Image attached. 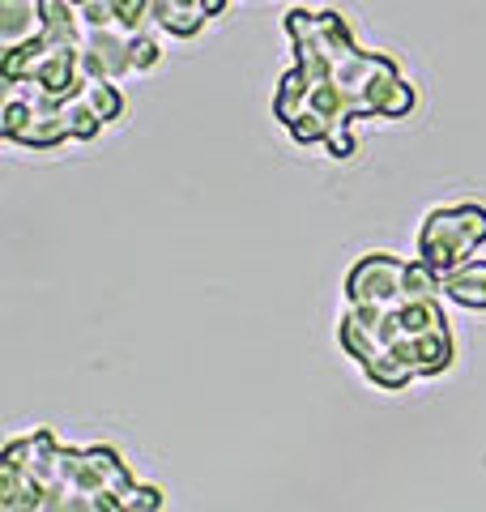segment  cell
<instances>
[{"instance_id":"52a82bcc","label":"cell","mask_w":486,"mask_h":512,"mask_svg":"<svg viewBox=\"0 0 486 512\" xmlns=\"http://www.w3.org/2000/svg\"><path fill=\"white\" fill-rule=\"evenodd\" d=\"M47 26V0H0V52L39 39Z\"/></svg>"},{"instance_id":"8992f818","label":"cell","mask_w":486,"mask_h":512,"mask_svg":"<svg viewBox=\"0 0 486 512\" xmlns=\"http://www.w3.org/2000/svg\"><path fill=\"white\" fill-rule=\"evenodd\" d=\"M222 9H226V0H154V26L175 39H192Z\"/></svg>"},{"instance_id":"7a4b0ae2","label":"cell","mask_w":486,"mask_h":512,"mask_svg":"<svg viewBox=\"0 0 486 512\" xmlns=\"http://www.w3.org/2000/svg\"><path fill=\"white\" fill-rule=\"evenodd\" d=\"M0 508L5 512H158L162 491L137 483L107 444L69 448L39 427L0 453Z\"/></svg>"},{"instance_id":"3957f363","label":"cell","mask_w":486,"mask_h":512,"mask_svg":"<svg viewBox=\"0 0 486 512\" xmlns=\"http://www.w3.org/2000/svg\"><path fill=\"white\" fill-rule=\"evenodd\" d=\"M337 342L354 359V367L384 393H401L414 380L444 376L457 359L440 295H414L393 308L346 303L342 320H337Z\"/></svg>"},{"instance_id":"5b68a950","label":"cell","mask_w":486,"mask_h":512,"mask_svg":"<svg viewBox=\"0 0 486 512\" xmlns=\"http://www.w3.org/2000/svg\"><path fill=\"white\" fill-rule=\"evenodd\" d=\"M486 244V205L478 201H457V205H440L423 218L418 231V261L431 265L435 274L465 265L469 256Z\"/></svg>"},{"instance_id":"ba28073f","label":"cell","mask_w":486,"mask_h":512,"mask_svg":"<svg viewBox=\"0 0 486 512\" xmlns=\"http://www.w3.org/2000/svg\"><path fill=\"white\" fill-rule=\"evenodd\" d=\"M440 291H444V299L461 303V308L486 312V256H469L465 265L448 269L440 278Z\"/></svg>"},{"instance_id":"6da1fadb","label":"cell","mask_w":486,"mask_h":512,"mask_svg":"<svg viewBox=\"0 0 486 512\" xmlns=\"http://www.w3.org/2000/svg\"><path fill=\"white\" fill-rule=\"evenodd\" d=\"M286 35L295 43V69L273 90V116L299 146H324L346 163L354 154L350 124L359 116L401 120L418 94L388 56H371L350 39L337 13H286Z\"/></svg>"},{"instance_id":"277c9868","label":"cell","mask_w":486,"mask_h":512,"mask_svg":"<svg viewBox=\"0 0 486 512\" xmlns=\"http://www.w3.org/2000/svg\"><path fill=\"white\" fill-rule=\"evenodd\" d=\"M346 303H376V308H393L401 299H414V295H444L440 291V274L431 265L405 261V256L393 252H367L350 265L346 274Z\"/></svg>"}]
</instances>
